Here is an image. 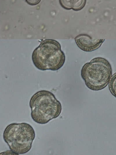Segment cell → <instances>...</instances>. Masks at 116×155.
Segmentation results:
<instances>
[{"label": "cell", "mask_w": 116, "mask_h": 155, "mask_svg": "<svg viewBox=\"0 0 116 155\" xmlns=\"http://www.w3.org/2000/svg\"><path fill=\"white\" fill-rule=\"evenodd\" d=\"M28 4L31 6H35L40 3L41 0H24Z\"/></svg>", "instance_id": "8"}, {"label": "cell", "mask_w": 116, "mask_h": 155, "mask_svg": "<svg viewBox=\"0 0 116 155\" xmlns=\"http://www.w3.org/2000/svg\"><path fill=\"white\" fill-rule=\"evenodd\" d=\"M65 59L60 43L52 39L42 41L32 55L33 63L35 68L43 71L59 70L63 67Z\"/></svg>", "instance_id": "2"}, {"label": "cell", "mask_w": 116, "mask_h": 155, "mask_svg": "<svg viewBox=\"0 0 116 155\" xmlns=\"http://www.w3.org/2000/svg\"><path fill=\"white\" fill-rule=\"evenodd\" d=\"M3 139L15 155L24 154L31 150L35 137L33 127L25 122L9 124L4 130Z\"/></svg>", "instance_id": "4"}, {"label": "cell", "mask_w": 116, "mask_h": 155, "mask_svg": "<svg viewBox=\"0 0 116 155\" xmlns=\"http://www.w3.org/2000/svg\"><path fill=\"white\" fill-rule=\"evenodd\" d=\"M112 75L110 63L101 57L94 58L85 63L81 70V76L87 87L95 91L106 87Z\"/></svg>", "instance_id": "3"}, {"label": "cell", "mask_w": 116, "mask_h": 155, "mask_svg": "<svg viewBox=\"0 0 116 155\" xmlns=\"http://www.w3.org/2000/svg\"><path fill=\"white\" fill-rule=\"evenodd\" d=\"M60 5L68 10L79 11L82 9L86 3V0H59Z\"/></svg>", "instance_id": "6"}, {"label": "cell", "mask_w": 116, "mask_h": 155, "mask_svg": "<svg viewBox=\"0 0 116 155\" xmlns=\"http://www.w3.org/2000/svg\"><path fill=\"white\" fill-rule=\"evenodd\" d=\"M31 117L40 124L48 123L58 117L62 111V105L55 95L47 90H41L34 93L30 100Z\"/></svg>", "instance_id": "1"}, {"label": "cell", "mask_w": 116, "mask_h": 155, "mask_svg": "<svg viewBox=\"0 0 116 155\" xmlns=\"http://www.w3.org/2000/svg\"><path fill=\"white\" fill-rule=\"evenodd\" d=\"M116 73H115L112 75L108 84V85H109V89L110 91L114 97H116Z\"/></svg>", "instance_id": "7"}, {"label": "cell", "mask_w": 116, "mask_h": 155, "mask_svg": "<svg viewBox=\"0 0 116 155\" xmlns=\"http://www.w3.org/2000/svg\"><path fill=\"white\" fill-rule=\"evenodd\" d=\"M75 41L81 50L85 52H92L100 48L105 39H94L89 35L81 34L75 38Z\"/></svg>", "instance_id": "5"}]
</instances>
